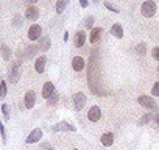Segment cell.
<instances>
[{"instance_id": "1", "label": "cell", "mask_w": 159, "mask_h": 150, "mask_svg": "<svg viewBox=\"0 0 159 150\" xmlns=\"http://www.w3.org/2000/svg\"><path fill=\"white\" fill-rule=\"evenodd\" d=\"M88 83L89 89L95 96H105V89L100 83V49H92L88 67Z\"/></svg>"}, {"instance_id": "2", "label": "cell", "mask_w": 159, "mask_h": 150, "mask_svg": "<svg viewBox=\"0 0 159 150\" xmlns=\"http://www.w3.org/2000/svg\"><path fill=\"white\" fill-rule=\"evenodd\" d=\"M156 11H157V7L153 0H147V2H143L142 7H140V13H142L143 17H153L156 14Z\"/></svg>"}, {"instance_id": "3", "label": "cell", "mask_w": 159, "mask_h": 150, "mask_svg": "<svg viewBox=\"0 0 159 150\" xmlns=\"http://www.w3.org/2000/svg\"><path fill=\"white\" fill-rule=\"evenodd\" d=\"M137 102H139V105H142L143 108H147V110H154L156 108V102L153 100V97H150V96H139L137 97Z\"/></svg>"}, {"instance_id": "4", "label": "cell", "mask_w": 159, "mask_h": 150, "mask_svg": "<svg viewBox=\"0 0 159 150\" xmlns=\"http://www.w3.org/2000/svg\"><path fill=\"white\" fill-rule=\"evenodd\" d=\"M84 105H86V96L83 92L73 94V106H75L76 111H81L84 108Z\"/></svg>"}, {"instance_id": "5", "label": "cell", "mask_w": 159, "mask_h": 150, "mask_svg": "<svg viewBox=\"0 0 159 150\" xmlns=\"http://www.w3.org/2000/svg\"><path fill=\"white\" fill-rule=\"evenodd\" d=\"M19 67H20V63L17 61V63H14L13 66H11V69H10V82L11 83H17L19 80H20V70H19Z\"/></svg>"}, {"instance_id": "6", "label": "cell", "mask_w": 159, "mask_h": 150, "mask_svg": "<svg viewBox=\"0 0 159 150\" xmlns=\"http://www.w3.org/2000/svg\"><path fill=\"white\" fill-rule=\"evenodd\" d=\"M100 117H102V110H100V106H97V105L91 106L89 111H88V119H89L91 122H98Z\"/></svg>"}, {"instance_id": "7", "label": "cell", "mask_w": 159, "mask_h": 150, "mask_svg": "<svg viewBox=\"0 0 159 150\" xmlns=\"http://www.w3.org/2000/svg\"><path fill=\"white\" fill-rule=\"evenodd\" d=\"M41 35H42V28H41V25H30V28H28V38H30V41H38L39 38H41Z\"/></svg>"}, {"instance_id": "8", "label": "cell", "mask_w": 159, "mask_h": 150, "mask_svg": "<svg viewBox=\"0 0 159 150\" xmlns=\"http://www.w3.org/2000/svg\"><path fill=\"white\" fill-rule=\"evenodd\" d=\"M41 138H42V130H41V128H34V130L28 134V138L25 139V142H27V144H34V142L41 141Z\"/></svg>"}, {"instance_id": "9", "label": "cell", "mask_w": 159, "mask_h": 150, "mask_svg": "<svg viewBox=\"0 0 159 150\" xmlns=\"http://www.w3.org/2000/svg\"><path fill=\"white\" fill-rule=\"evenodd\" d=\"M24 102H25V106L28 110H31L34 106V102H36V94L34 91H27L25 92V97H24Z\"/></svg>"}, {"instance_id": "10", "label": "cell", "mask_w": 159, "mask_h": 150, "mask_svg": "<svg viewBox=\"0 0 159 150\" xmlns=\"http://www.w3.org/2000/svg\"><path fill=\"white\" fill-rule=\"evenodd\" d=\"M53 94H55V86H53L52 82H47V83L42 86V97H44V99H50Z\"/></svg>"}, {"instance_id": "11", "label": "cell", "mask_w": 159, "mask_h": 150, "mask_svg": "<svg viewBox=\"0 0 159 150\" xmlns=\"http://www.w3.org/2000/svg\"><path fill=\"white\" fill-rule=\"evenodd\" d=\"M72 69H73L75 72H81V70L84 69V59H83L81 56H75V58L72 59Z\"/></svg>"}, {"instance_id": "12", "label": "cell", "mask_w": 159, "mask_h": 150, "mask_svg": "<svg viewBox=\"0 0 159 150\" xmlns=\"http://www.w3.org/2000/svg\"><path fill=\"white\" fill-rule=\"evenodd\" d=\"M39 17V10L36 8V7H28L27 8V11H25V19H28V21H36Z\"/></svg>"}, {"instance_id": "13", "label": "cell", "mask_w": 159, "mask_h": 150, "mask_svg": "<svg viewBox=\"0 0 159 150\" xmlns=\"http://www.w3.org/2000/svg\"><path fill=\"white\" fill-rule=\"evenodd\" d=\"M102 35H103V28H92L91 30V35H89V41L92 44H97L100 41Z\"/></svg>"}, {"instance_id": "14", "label": "cell", "mask_w": 159, "mask_h": 150, "mask_svg": "<svg viewBox=\"0 0 159 150\" xmlns=\"http://www.w3.org/2000/svg\"><path fill=\"white\" fill-rule=\"evenodd\" d=\"M67 130H70V131H75L76 128H75L73 125L67 124V122H59V124L53 125V131H67Z\"/></svg>"}, {"instance_id": "15", "label": "cell", "mask_w": 159, "mask_h": 150, "mask_svg": "<svg viewBox=\"0 0 159 150\" xmlns=\"http://www.w3.org/2000/svg\"><path fill=\"white\" fill-rule=\"evenodd\" d=\"M84 42H86V33H84L83 30L76 31V33H75V45H76V47H83Z\"/></svg>"}, {"instance_id": "16", "label": "cell", "mask_w": 159, "mask_h": 150, "mask_svg": "<svg viewBox=\"0 0 159 150\" xmlns=\"http://www.w3.org/2000/svg\"><path fill=\"white\" fill-rule=\"evenodd\" d=\"M45 63H47V58H45L44 55L39 56V58L36 59V63H34V69H36L38 73H42V72L45 70Z\"/></svg>"}, {"instance_id": "17", "label": "cell", "mask_w": 159, "mask_h": 150, "mask_svg": "<svg viewBox=\"0 0 159 150\" xmlns=\"http://www.w3.org/2000/svg\"><path fill=\"white\" fill-rule=\"evenodd\" d=\"M100 141H102V144L105 147H111L114 144V134L112 133H103L102 138H100Z\"/></svg>"}, {"instance_id": "18", "label": "cell", "mask_w": 159, "mask_h": 150, "mask_svg": "<svg viewBox=\"0 0 159 150\" xmlns=\"http://www.w3.org/2000/svg\"><path fill=\"white\" fill-rule=\"evenodd\" d=\"M111 35L114 38H117V39H122L123 38V28H122V25L120 24H114L111 27Z\"/></svg>"}, {"instance_id": "19", "label": "cell", "mask_w": 159, "mask_h": 150, "mask_svg": "<svg viewBox=\"0 0 159 150\" xmlns=\"http://www.w3.org/2000/svg\"><path fill=\"white\" fill-rule=\"evenodd\" d=\"M38 49H41L42 52L48 50V49H50V38L44 36V38H42L41 41H39V44H38Z\"/></svg>"}, {"instance_id": "20", "label": "cell", "mask_w": 159, "mask_h": 150, "mask_svg": "<svg viewBox=\"0 0 159 150\" xmlns=\"http://www.w3.org/2000/svg\"><path fill=\"white\" fill-rule=\"evenodd\" d=\"M67 3H69V0H56V13L62 14L66 7H67Z\"/></svg>"}, {"instance_id": "21", "label": "cell", "mask_w": 159, "mask_h": 150, "mask_svg": "<svg viewBox=\"0 0 159 150\" xmlns=\"http://www.w3.org/2000/svg\"><path fill=\"white\" fill-rule=\"evenodd\" d=\"M151 119H154V116L151 114V113H148V114H145L143 117H140V120H139V124L140 125H145V124H148Z\"/></svg>"}, {"instance_id": "22", "label": "cell", "mask_w": 159, "mask_h": 150, "mask_svg": "<svg viewBox=\"0 0 159 150\" xmlns=\"http://www.w3.org/2000/svg\"><path fill=\"white\" fill-rule=\"evenodd\" d=\"M7 92H8V88H7V83H5V80H2L0 82V97H5L7 96Z\"/></svg>"}, {"instance_id": "23", "label": "cell", "mask_w": 159, "mask_h": 150, "mask_svg": "<svg viewBox=\"0 0 159 150\" xmlns=\"http://www.w3.org/2000/svg\"><path fill=\"white\" fill-rule=\"evenodd\" d=\"M136 52H137L139 55H145V53H147V45H145V42H140V44H137V47H136Z\"/></svg>"}, {"instance_id": "24", "label": "cell", "mask_w": 159, "mask_h": 150, "mask_svg": "<svg viewBox=\"0 0 159 150\" xmlns=\"http://www.w3.org/2000/svg\"><path fill=\"white\" fill-rule=\"evenodd\" d=\"M0 50H2V56L8 61L10 59V56H11V53H10V49L7 47V45H2V47H0Z\"/></svg>"}, {"instance_id": "25", "label": "cell", "mask_w": 159, "mask_h": 150, "mask_svg": "<svg viewBox=\"0 0 159 150\" xmlns=\"http://www.w3.org/2000/svg\"><path fill=\"white\" fill-rule=\"evenodd\" d=\"M105 7H106L109 11H112V13H119V11H120L119 7H116V5H112V3H109V2H105Z\"/></svg>"}, {"instance_id": "26", "label": "cell", "mask_w": 159, "mask_h": 150, "mask_svg": "<svg viewBox=\"0 0 159 150\" xmlns=\"http://www.w3.org/2000/svg\"><path fill=\"white\" fill-rule=\"evenodd\" d=\"M92 25H94V17H92V16H88L86 21H84V27L92 30Z\"/></svg>"}, {"instance_id": "27", "label": "cell", "mask_w": 159, "mask_h": 150, "mask_svg": "<svg viewBox=\"0 0 159 150\" xmlns=\"http://www.w3.org/2000/svg\"><path fill=\"white\" fill-rule=\"evenodd\" d=\"M2 113H3V116H5V120H8V119H10V108H8L7 103L2 105Z\"/></svg>"}, {"instance_id": "28", "label": "cell", "mask_w": 159, "mask_h": 150, "mask_svg": "<svg viewBox=\"0 0 159 150\" xmlns=\"http://www.w3.org/2000/svg\"><path fill=\"white\" fill-rule=\"evenodd\" d=\"M20 25H22V17L19 14H16L13 19V27H20Z\"/></svg>"}, {"instance_id": "29", "label": "cell", "mask_w": 159, "mask_h": 150, "mask_svg": "<svg viewBox=\"0 0 159 150\" xmlns=\"http://www.w3.org/2000/svg\"><path fill=\"white\" fill-rule=\"evenodd\" d=\"M151 92H153V96H154V97H159V82H156V83L153 85Z\"/></svg>"}, {"instance_id": "30", "label": "cell", "mask_w": 159, "mask_h": 150, "mask_svg": "<svg viewBox=\"0 0 159 150\" xmlns=\"http://www.w3.org/2000/svg\"><path fill=\"white\" fill-rule=\"evenodd\" d=\"M0 134H2V139H3V142H7V133H5L3 122H0Z\"/></svg>"}, {"instance_id": "31", "label": "cell", "mask_w": 159, "mask_h": 150, "mask_svg": "<svg viewBox=\"0 0 159 150\" xmlns=\"http://www.w3.org/2000/svg\"><path fill=\"white\" fill-rule=\"evenodd\" d=\"M36 50H38V47H34V45L33 47H28L27 49V56H33L36 53Z\"/></svg>"}, {"instance_id": "32", "label": "cell", "mask_w": 159, "mask_h": 150, "mask_svg": "<svg viewBox=\"0 0 159 150\" xmlns=\"http://www.w3.org/2000/svg\"><path fill=\"white\" fill-rule=\"evenodd\" d=\"M151 55H153V58H154L156 61H159V47H154L153 52H151Z\"/></svg>"}, {"instance_id": "33", "label": "cell", "mask_w": 159, "mask_h": 150, "mask_svg": "<svg viewBox=\"0 0 159 150\" xmlns=\"http://www.w3.org/2000/svg\"><path fill=\"white\" fill-rule=\"evenodd\" d=\"M41 150H53V147H52V144H50V142H42Z\"/></svg>"}, {"instance_id": "34", "label": "cell", "mask_w": 159, "mask_h": 150, "mask_svg": "<svg viewBox=\"0 0 159 150\" xmlns=\"http://www.w3.org/2000/svg\"><path fill=\"white\" fill-rule=\"evenodd\" d=\"M56 99H58V96H56V94H53V96L50 97V100H48V105H53V103H56Z\"/></svg>"}, {"instance_id": "35", "label": "cell", "mask_w": 159, "mask_h": 150, "mask_svg": "<svg viewBox=\"0 0 159 150\" xmlns=\"http://www.w3.org/2000/svg\"><path fill=\"white\" fill-rule=\"evenodd\" d=\"M80 5H81L83 8H86L88 7V0H80Z\"/></svg>"}, {"instance_id": "36", "label": "cell", "mask_w": 159, "mask_h": 150, "mask_svg": "<svg viewBox=\"0 0 159 150\" xmlns=\"http://www.w3.org/2000/svg\"><path fill=\"white\" fill-rule=\"evenodd\" d=\"M67 39H69V33H67V31H66V33H64V41H66V42H67Z\"/></svg>"}, {"instance_id": "37", "label": "cell", "mask_w": 159, "mask_h": 150, "mask_svg": "<svg viewBox=\"0 0 159 150\" xmlns=\"http://www.w3.org/2000/svg\"><path fill=\"white\" fill-rule=\"evenodd\" d=\"M25 2H28V3H36L38 0H25Z\"/></svg>"}, {"instance_id": "38", "label": "cell", "mask_w": 159, "mask_h": 150, "mask_svg": "<svg viewBox=\"0 0 159 150\" xmlns=\"http://www.w3.org/2000/svg\"><path fill=\"white\" fill-rule=\"evenodd\" d=\"M154 119H156V122H157V125H159V116H156Z\"/></svg>"}, {"instance_id": "39", "label": "cell", "mask_w": 159, "mask_h": 150, "mask_svg": "<svg viewBox=\"0 0 159 150\" xmlns=\"http://www.w3.org/2000/svg\"><path fill=\"white\" fill-rule=\"evenodd\" d=\"M94 2H95V3H98V0H94Z\"/></svg>"}, {"instance_id": "40", "label": "cell", "mask_w": 159, "mask_h": 150, "mask_svg": "<svg viewBox=\"0 0 159 150\" xmlns=\"http://www.w3.org/2000/svg\"><path fill=\"white\" fill-rule=\"evenodd\" d=\"M157 70H159V69H157Z\"/></svg>"}]
</instances>
